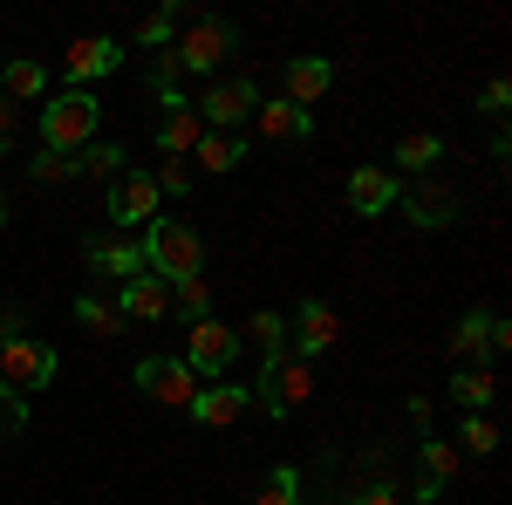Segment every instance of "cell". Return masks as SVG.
Wrapping results in <instances>:
<instances>
[{
  "label": "cell",
  "instance_id": "6da1fadb",
  "mask_svg": "<svg viewBox=\"0 0 512 505\" xmlns=\"http://www.w3.org/2000/svg\"><path fill=\"white\" fill-rule=\"evenodd\" d=\"M144 267L158 273V280H198V267H205V239L185 226V219H151L144 226Z\"/></svg>",
  "mask_w": 512,
  "mask_h": 505
},
{
  "label": "cell",
  "instance_id": "7a4b0ae2",
  "mask_svg": "<svg viewBox=\"0 0 512 505\" xmlns=\"http://www.w3.org/2000/svg\"><path fill=\"white\" fill-rule=\"evenodd\" d=\"M96 123H103V103L89 96V89H62L48 110H41V151H89V137H96Z\"/></svg>",
  "mask_w": 512,
  "mask_h": 505
},
{
  "label": "cell",
  "instance_id": "3957f363",
  "mask_svg": "<svg viewBox=\"0 0 512 505\" xmlns=\"http://www.w3.org/2000/svg\"><path fill=\"white\" fill-rule=\"evenodd\" d=\"M178 69H198V76H212L226 55H239V28L233 21H219V14H198V21H185L178 28Z\"/></svg>",
  "mask_w": 512,
  "mask_h": 505
},
{
  "label": "cell",
  "instance_id": "277c9868",
  "mask_svg": "<svg viewBox=\"0 0 512 505\" xmlns=\"http://www.w3.org/2000/svg\"><path fill=\"white\" fill-rule=\"evenodd\" d=\"M0 383L14 389V396L48 389L55 383V349L35 342V335H21V328H7V335H0Z\"/></svg>",
  "mask_w": 512,
  "mask_h": 505
},
{
  "label": "cell",
  "instance_id": "5b68a950",
  "mask_svg": "<svg viewBox=\"0 0 512 505\" xmlns=\"http://www.w3.org/2000/svg\"><path fill=\"white\" fill-rule=\"evenodd\" d=\"M137 389H144L151 403H164V410H192V396L205 383L192 376L185 355H144V362H137Z\"/></svg>",
  "mask_w": 512,
  "mask_h": 505
},
{
  "label": "cell",
  "instance_id": "8992f818",
  "mask_svg": "<svg viewBox=\"0 0 512 505\" xmlns=\"http://www.w3.org/2000/svg\"><path fill=\"white\" fill-rule=\"evenodd\" d=\"M192 110H198L205 130H239V123H253V110H260V89H253V76H226V82H212Z\"/></svg>",
  "mask_w": 512,
  "mask_h": 505
},
{
  "label": "cell",
  "instance_id": "52a82bcc",
  "mask_svg": "<svg viewBox=\"0 0 512 505\" xmlns=\"http://www.w3.org/2000/svg\"><path fill=\"white\" fill-rule=\"evenodd\" d=\"M308 396H315V362H301V355H280L274 369H260V403H267L274 417H294Z\"/></svg>",
  "mask_w": 512,
  "mask_h": 505
},
{
  "label": "cell",
  "instance_id": "ba28073f",
  "mask_svg": "<svg viewBox=\"0 0 512 505\" xmlns=\"http://www.w3.org/2000/svg\"><path fill=\"white\" fill-rule=\"evenodd\" d=\"M185 362H192V376H226V369L239 362V335L226 328V321L205 314V321L185 328Z\"/></svg>",
  "mask_w": 512,
  "mask_h": 505
},
{
  "label": "cell",
  "instance_id": "9c48e42d",
  "mask_svg": "<svg viewBox=\"0 0 512 505\" xmlns=\"http://www.w3.org/2000/svg\"><path fill=\"white\" fill-rule=\"evenodd\" d=\"M151 219H158V185H151V171H123L117 185H110V226L137 233V226H151Z\"/></svg>",
  "mask_w": 512,
  "mask_h": 505
},
{
  "label": "cell",
  "instance_id": "30bf717a",
  "mask_svg": "<svg viewBox=\"0 0 512 505\" xmlns=\"http://www.w3.org/2000/svg\"><path fill=\"white\" fill-rule=\"evenodd\" d=\"M506 349H512V328L499 321V314H485V308H472L458 328H451V355L472 362V369H478V355H506Z\"/></svg>",
  "mask_w": 512,
  "mask_h": 505
},
{
  "label": "cell",
  "instance_id": "8fae6325",
  "mask_svg": "<svg viewBox=\"0 0 512 505\" xmlns=\"http://www.w3.org/2000/svg\"><path fill=\"white\" fill-rule=\"evenodd\" d=\"M287 335H294V355H301V362H315V355H328L342 342V321H335L328 301H301L294 321H287Z\"/></svg>",
  "mask_w": 512,
  "mask_h": 505
},
{
  "label": "cell",
  "instance_id": "7c38bea8",
  "mask_svg": "<svg viewBox=\"0 0 512 505\" xmlns=\"http://www.w3.org/2000/svg\"><path fill=\"white\" fill-rule=\"evenodd\" d=\"M328 82H335V62H328V55H294V62H287V76H280V103L315 110L321 96H328Z\"/></svg>",
  "mask_w": 512,
  "mask_h": 505
},
{
  "label": "cell",
  "instance_id": "4fadbf2b",
  "mask_svg": "<svg viewBox=\"0 0 512 505\" xmlns=\"http://www.w3.org/2000/svg\"><path fill=\"white\" fill-rule=\"evenodd\" d=\"M253 130H260L267 144H308V137H315V117H308V110H294V103H280V96H260Z\"/></svg>",
  "mask_w": 512,
  "mask_h": 505
},
{
  "label": "cell",
  "instance_id": "5bb4252c",
  "mask_svg": "<svg viewBox=\"0 0 512 505\" xmlns=\"http://www.w3.org/2000/svg\"><path fill=\"white\" fill-rule=\"evenodd\" d=\"M246 403H253V389H246V383H205L192 396V417L205 430H226V424H239V417H246Z\"/></svg>",
  "mask_w": 512,
  "mask_h": 505
},
{
  "label": "cell",
  "instance_id": "9a60e30c",
  "mask_svg": "<svg viewBox=\"0 0 512 505\" xmlns=\"http://www.w3.org/2000/svg\"><path fill=\"white\" fill-rule=\"evenodd\" d=\"M403 205H410V219H417L424 233H444V226L458 219V192H451V185H437V178H417V185L403 192Z\"/></svg>",
  "mask_w": 512,
  "mask_h": 505
},
{
  "label": "cell",
  "instance_id": "2e32d148",
  "mask_svg": "<svg viewBox=\"0 0 512 505\" xmlns=\"http://www.w3.org/2000/svg\"><path fill=\"white\" fill-rule=\"evenodd\" d=\"M117 314H123V321H164V314H171V280H158V273H137V280H123Z\"/></svg>",
  "mask_w": 512,
  "mask_h": 505
},
{
  "label": "cell",
  "instance_id": "e0dca14e",
  "mask_svg": "<svg viewBox=\"0 0 512 505\" xmlns=\"http://www.w3.org/2000/svg\"><path fill=\"white\" fill-rule=\"evenodd\" d=\"M117 62H123V48L110 35H82V41H69V62H62V69H69V82H76V89H89L96 76H110Z\"/></svg>",
  "mask_w": 512,
  "mask_h": 505
},
{
  "label": "cell",
  "instance_id": "ac0fdd59",
  "mask_svg": "<svg viewBox=\"0 0 512 505\" xmlns=\"http://www.w3.org/2000/svg\"><path fill=\"white\" fill-rule=\"evenodd\" d=\"M417 465H424V478H417V505L444 499V485L458 478V444H444V437H424V444H417Z\"/></svg>",
  "mask_w": 512,
  "mask_h": 505
},
{
  "label": "cell",
  "instance_id": "d6986e66",
  "mask_svg": "<svg viewBox=\"0 0 512 505\" xmlns=\"http://www.w3.org/2000/svg\"><path fill=\"white\" fill-rule=\"evenodd\" d=\"M396 198H403V185H396V171H383V164H362L349 178V205L369 219V212H390Z\"/></svg>",
  "mask_w": 512,
  "mask_h": 505
},
{
  "label": "cell",
  "instance_id": "ffe728a7",
  "mask_svg": "<svg viewBox=\"0 0 512 505\" xmlns=\"http://www.w3.org/2000/svg\"><path fill=\"white\" fill-rule=\"evenodd\" d=\"M198 137H205V123H198L192 103H164V123H158V151L164 157H192Z\"/></svg>",
  "mask_w": 512,
  "mask_h": 505
},
{
  "label": "cell",
  "instance_id": "44dd1931",
  "mask_svg": "<svg viewBox=\"0 0 512 505\" xmlns=\"http://www.w3.org/2000/svg\"><path fill=\"white\" fill-rule=\"evenodd\" d=\"M0 89H7V103H14V110H21V103H41V96H48V69H41V62H21V55H7Z\"/></svg>",
  "mask_w": 512,
  "mask_h": 505
},
{
  "label": "cell",
  "instance_id": "7402d4cb",
  "mask_svg": "<svg viewBox=\"0 0 512 505\" xmlns=\"http://www.w3.org/2000/svg\"><path fill=\"white\" fill-rule=\"evenodd\" d=\"M89 260H96L103 273H117V280L151 273V267H144V246H137V239H96V246H89Z\"/></svg>",
  "mask_w": 512,
  "mask_h": 505
},
{
  "label": "cell",
  "instance_id": "603a6c76",
  "mask_svg": "<svg viewBox=\"0 0 512 505\" xmlns=\"http://www.w3.org/2000/svg\"><path fill=\"white\" fill-rule=\"evenodd\" d=\"M437 157H444V137H437V130H410V137H396V157H390V164L417 171V178H431Z\"/></svg>",
  "mask_w": 512,
  "mask_h": 505
},
{
  "label": "cell",
  "instance_id": "cb8c5ba5",
  "mask_svg": "<svg viewBox=\"0 0 512 505\" xmlns=\"http://www.w3.org/2000/svg\"><path fill=\"white\" fill-rule=\"evenodd\" d=\"M192 157H198V171H233L239 157H246V137L239 130H205Z\"/></svg>",
  "mask_w": 512,
  "mask_h": 505
},
{
  "label": "cell",
  "instance_id": "d4e9b609",
  "mask_svg": "<svg viewBox=\"0 0 512 505\" xmlns=\"http://www.w3.org/2000/svg\"><path fill=\"white\" fill-rule=\"evenodd\" d=\"M76 321L89 335H123V314H117L110 294H76Z\"/></svg>",
  "mask_w": 512,
  "mask_h": 505
},
{
  "label": "cell",
  "instance_id": "484cf974",
  "mask_svg": "<svg viewBox=\"0 0 512 505\" xmlns=\"http://www.w3.org/2000/svg\"><path fill=\"white\" fill-rule=\"evenodd\" d=\"M458 451H472V458H492V451H499V424H492L485 410H465V424H458Z\"/></svg>",
  "mask_w": 512,
  "mask_h": 505
},
{
  "label": "cell",
  "instance_id": "4316f807",
  "mask_svg": "<svg viewBox=\"0 0 512 505\" xmlns=\"http://www.w3.org/2000/svg\"><path fill=\"white\" fill-rule=\"evenodd\" d=\"M253 342H260V355H267L260 369H274L280 355H287V321H280L274 308H260V314H253Z\"/></svg>",
  "mask_w": 512,
  "mask_h": 505
},
{
  "label": "cell",
  "instance_id": "83f0119b",
  "mask_svg": "<svg viewBox=\"0 0 512 505\" xmlns=\"http://www.w3.org/2000/svg\"><path fill=\"white\" fill-rule=\"evenodd\" d=\"M492 369H485V362H478V369H458V376H451V396H458V403H465V410H485V403H492Z\"/></svg>",
  "mask_w": 512,
  "mask_h": 505
},
{
  "label": "cell",
  "instance_id": "f1b7e54d",
  "mask_svg": "<svg viewBox=\"0 0 512 505\" xmlns=\"http://www.w3.org/2000/svg\"><path fill=\"white\" fill-rule=\"evenodd\" d=\"M171 314L205 321V314H212V287H205V280H178V287H171Z\"/></svg>",
  "mask_w": 512,
  "mask_h": 505
},
{
  "label": "cell",
  "instance_id": "f546056e",
  "mask_svg": "<svg viewBox=\"0 0 512 505\" xmlns=\"http://www.w3.org/2000/svg\"><path fill=\"white\" fill-rule=\"evenodd\" d=\"M76 164H82V178H110V185L123 178V151L117 144H89V151H76Z\"/></svg>",
  "mask_w": 512,
  "mask_h": 505
},
{
  "label": "cell",
  "instance_id": "4dcf8cb0",
  "mask_svg": "<svg viewBox=\"0 0 512 505\" xmlns=\"http://www.w3.org/2000/svg\"><path fill=\"white\" fill-rule=\"evenodd\" d=\"M253 505H301V471L294 465H280L260 492H253Z\"/></svg>",
  "mask_w": 512,
  "mask_h": 505
},
{
  "label": "cell",
  "instance_id": "1f68e13d",
  "mask_svg": "<svg viewBox=\"0 0 512 505\" xmlns=\"http://www.w3.org/2000/svg\"><path fill=\"white\" fill-rule=\"evenodd\" d=\"M28 171H35V185H62V178H82L76 151H69V157H62V151H41L35 164H28Z\"/></svg>",
  "mask_w": 512,
  "mask_h": 505
},
{
  "label": "cell",
  "instance_id": "d6a6232c",
  "mask_svg": "<svg viewBox=\"0 0 512 505\" xmlns=\"http://www.w3.org/2000/svg\"><path fill=\"white\" fill-rule=\"evenodd\" d=\"M178 28H185V7H158V14L137 28V41H144V48H164V41L178 35Z\"/></svg>",
  "mask_w": 512,
  "mask_h": 505
},
{
  "label": "cell",
  "instance_id": "836d02e7",
  "mask_svg": "<svg viewBox=\"0 0 512 505\" xmlns=\"http://www.w3.org/2000/svg\"><path fill=\"white\" fill-rule=\"evenodd\" d=\"M151 185H158V198H178V192H192V164H185V157H164L158 171H151Z\"/></svg>",
  "mask_w": 512,
  "mask_h": 505
},
{
  "label": "cell",
  "instance_id": "e575fe53",
  "mask_svg": "<svg viewBox=\"0 0 512 505\" xmlns=\"http://www.w3.org/2000/svg\"><path fill=\"white\" fill-rule=\"evenodd\" d=\"M21 430H28V396H14V389L0 383V444L21 437Z\"/></svg>",
  "mask_w": 512,
  "mask_h": 505
},
{
  "label": "cell",
  "instance_id": "d590c367",
  "mask_svg": "<svg viewBox=\"0 0 512 505\" xmlns=\"http://www.w3.org/2000/svg\"><path fill=\"white\" fill-rule=\"evenodd\" d=\"M178 76H185L178 55H158V96H164V103H185V96H178Z\"/></svg>",
  "mask_w": 512,
  "mask_h": 505
},
{
  "label": "cell",
  "instance_id": "8d00e7d4",
  "mask_svg": "<svg viewBox=\"0 0 512 505\" xmlns=\"http://www.w3.org/2000/svg\"><path fill=\"white\" fill-rule=\"evenodd\" d=\"M349 505H403V492H396L390 478H376V485H362V492H355Z\"/></svg>",
  "mask_w": 512,
  "mask_h": 505
},
{
  "label": "cell",
  "instance_id": "74e56055",
  "mask_svg": "<svg viewBox=\"0 0 512 505\" xmlns=\"http://www.w3.org/2000/svg\"><path fill=\"white\" fill-rule=\"evenodd\" d=\"M14 137H21V110H14V103L0 96V157L14 151Z\"/></svg>",
  "mask_w": 512,
  "mask_h": 505
},
{
  "label": "cell",
  "instance_id": "f35d334b",
  "mask_svg": "<svg viewBox=\"0 0 512 505\" xmlns=\"http://www.w3.org/2000/svg\"><path fill=\"white\" fill-rule=\"evenodd\" d=\"M478 103H485V110L499 117V110H506V103H512V82H506V76H492V82H485V96H478Z\"/></svg>",
  "mask_w": 512,
  "mask_h": 505
},
{
  "label": "cell",
  "instance_id": "ab89813d",
  "mask_svg": "<svg viewBox=\"0 0 512 505\" xmlns=\"http://www.w3.org/2000/svg\"><path fill=\"white\" fill-rule=\"evenodd\" d=\"M0 226H7V198H0Z\"/></svg>",
  "mask_w": 512,
  "mask_h": 505
},
{
  "label": "cell",
  "instance_id": "60d3db41",
  "mask_svg": "<svg viewBox=\"0 0 512 505\" xmlns=\"http://www.w3.org/2000/svg\"><path fill=\"white\" fill-rule=\"evenodd\" d=\"M0 69H7V55H0Z\"/></svg>",
  "mask_w": 512,
  "mask_h": 505
}]
</instances>
